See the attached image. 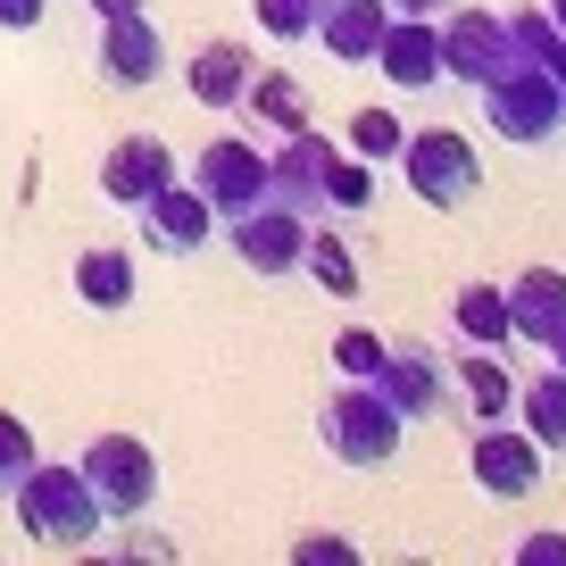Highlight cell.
Segmentation results:
<instances>
[{
	"instance_id": "cell-10",
	"label": "cell",
	"mask_w": 566,
	"mask_h": 566,
	"mask_svg": "<svg viewBox=\"0 0 566 566\" xmlns=\"http://www.w3.org/2000/svg\"><path fill=\"white\" fill-rule=\"evenodd\" d=\"M325 167H334V142L317 125L283 134L275 159H266V200H283V209H301V217H325Z\"/></svg>"
},
{
	"instance_id": "cell-20",
	"label": "cell",
	"mask_w": 566,
	"mask_h": 566,
	"mask_svg": "<svg viewBox=\"0 0 566 566\" xmlns=\"http://www.w3.org/2000/svg\"><path fill=\"white\" fill-rule=\"evenodd\" d=\"M450 384L467 391V408H475V424H500L516 408V384H509V367H500V350H467L459 367H450Z\"/></svg>"
},
{
	"instance_id": "cell-22",
	"label": "cell",
	"mask_w": 566,
	"mask_h": 566,
	"mask_svg": "<svg viewBox=\"0 0 566 566\" xmlns=\"http://www.w3.org/2000/svg\"><path fill=\"white\" fill-rule=\"evenodd\" d=\"M516 417H525L533 450H566V375L549 367L542 384H525V391H516Z\"/></svg>"
},
{
	"instance_id": "cell-29",
	"label": "cell",
	"mask_w": 566,
	"mask_h": 566,
	"mask_svg": "<svg viewBox=\"0 0 566 566\" xmlns=\"http://www.w3.org/2000/svg\"><path fill=\"white\" fill-rule=\"evenodd\" d=\"M509 42H516V59H533V67H549V51H558V25H549V9H516L509 18Z\"/></svg>"
},
{
	"instance_id": "cell-35",
	"label": "cell",
	"mask_w": 566,
	"mask_h": 566,
	"mask_svg": "<svg viewBox=\"0 0 566 566\" xmlns=\"http://www.w3.org/2000/svg\"><path fill=\"white\" fill-rule=\"evenodd\" d=\"M142 0H92V18H134Z\"/></svg>"
},
{
	"instance_id": "cell-33",
	"label": "cell",
	"mask_w": 566,
	"mask_h": 566,
	"mask_svg": "<svg viewBox=\"0 0 566 566\" xmlns=\"http://www.w3.org/2000/svg\"><path fill=\"white\" fill-rule=\"evenodd\" d=\"M51 0H0V34H34Z\"/></svg>"
},
{
	"instance_id": "cell-25",
	"label": "cell",
	"mask_w": 566,
	"mask_h": 566,
	"mask_svg": "<svg viewBox=\"0 0 566 566\" xmlns=\"http://www.w3.org/2000/svg\"><path fill=\"white\" fill-rule=\"evenodd\" d=\"M367 200H375V167L334 150V167H325V217H358Z\"/></svg>"
},
{
	"instance_id": "cell-27",
	"label": "cell",
	"mask_w": 566,
	"mask_h": 566,
	"mask_svg": "<svg viewBox=\"0 0 566 566\" xmlns=\"http://www.w3.org/2000/svg\"><path fill=\"white\" fill-rule=\"evenodd\" d=\"M317 9H325V0H250L259 34H275V42H308V34H317Z\"/></svg>"
},
{
	"instance_id": "cell-18",
	"label": "cell",
	"mask_w": 566,
	"mask_h": 566,
	"mask_svg": "<svg viewBox=\"0 0 566 566\" xmlns=\"http://www.w3.org/2000/svg\"><path fill=\"white\" fill-rule=\"evenodd\" d=\"M558 325H566V275L558 266H525V275L509 283V334L533 342V350H549Z\"/></svg>"
},
{
	"instance_id": "cell-19",
	"label": "cell",
	"mask_w": 566,
	"mask_h": 566,
	"mask_svg": "<svg viewBox=\"0 0 566 566\" xmlns=\"http://www.w3.org/2000/svg\"><path fill=\"white\" fill-rule=\"evenodd\" d=\"M75 301L101 308V317L134 308V250H84L75 259Z\"/></svg>"
},
{
	"instance_id": "cell-17",
	"label": "cell",
	"mask_w": 566,
	"mask_h": 566,
	"mask_svg": "<svg viewBox=\"0 0 566 566\" xmlns=\"http://www.w3.org/2000/svg\"><path fill=\"white\" fill-rule=\"evenodd\" d=\"M384 25H391L384 0H325L308 42H325V59H342V67H367L375 42H384Z\"/></svg>"
},
{
	"instance_id": "cell-12",
	"label": "cell",
	"mask_w": 566,
	"mask_h": 566,
	"mask_svg": "<svg viewBox=\"0 0 566 566\" xmlns=\"http://www.w3.org/2000/svg\"><path fill=\"white\" fill-rule=\"evenodd\" d=\"M101 75L117 92H150L167 75V34L150 25V9H134V18H101Z\"/></svg>"
},
{
	"instance_id": "cell-3",
	"label": "cell",
	"mask_w": 566,
	"mask_h": 566,
	"mask_svg": "<svg viewBox=\"0 0 566 566\" xmlns=\"http://www.w3.org/2000/svg\"><path fill=\"white\" fill-rule=\"evenodd\" d=\"M475 101H483V117H492V134L516 142V150H542V142H558V125H566L558 75L533 67V59H509V67H500Z\"/></svg>"
},
{
	"instance_id": "cell-14",
	"label": "cell",
	"mask_w": 566,
	"mask_h": 566,
	"mask_svg": "<svg viewBox=\"0 0 566 566\" xmlns=\"http://www.w3.org/2000/svg\"><path fill=\"white\" fill-rule=\"evenodd\" d=\"M176 184V150H167L159 134H125L108 142V159H101V192L117 200V209H142L150 192H167Z\"/></svg>"
},
{
	"instance_id": "cell-9",
	"label": "cell",
	"mask_w": 566,
	"mask_h": 566,
	"mask_svg": "<svg viewBox=\"0 0 566 566\" xmlns=\"http://www.w3.org/2000/svg\"><path fill=\"white\" fill-rule=\"evenodd\" d=\"M192 192L209 200L217 217H242V209H259V200H266V159H259V142H242V134H217L209 150L192 159Z\"/></svg>"
},
{
	"instance_id": "cell-6",
	"label": "cell",
	"mask_w": 566,
	"mask_h": 566,
	"mask_svg": "<svg viewBox=\"0 0 566 566\" xmlns=\"http://www.w3.org/2000/svg\"><path fill=\"white\" fill-rule=\"evenodd\" d=\"M433 34H442V84H467V92H483L516 59L509 18H492V9H442Z\"/></svg>"
},
{
	"instance_id": "cell-26",
	"label": "cell",
	"mask_w": 566,
	"mask_h": 566,
	"mask_svg": "<svg viewBox=\"0 0 566 566\" xmlns=\"http://www.w3.org/2000/svg\"><path fill=\"white\" fill-rule=\"evenodd\" d=\"M400 142H408V125L391 117V108H358V117H350V150H358V159H367V167L400 159Z\"/></svg>"
},
{
	"instance_id": "cell-15",
	"label": "cell",
	"mask_w": 566,
	"mask_h": 566,
	"mask_svg": "<svg viewBox=\"0 0 566 566\" xmlns=\"http://www.w3.org/2000/svg\"><path fill=\"white\" fill-rule=\"evenodd\" d=\"M367 67H384L391 92H433L442 84V34H433V18H391Z\"/></svg>"
},
{
	"instance_id": "cell-1",
	"label": "cell",
	"mask_w": 566,
	"mask_h": 566,
	"mask_svg": "<svg viewBox=\"0 0 566 566\" xmlns=\"http://www.w3.org/2000/svg\"><path fill=\"white\" fill-rule=\"evenodd\" d=\"M18 525H25V542H42V549H92L101 542V500H92V483L75 475V467H51V459H34L25 467V483L18 492Z\"/></svg>"
},
{
	"instance_id": "cell-13",
	"label": "cell",
	"mask_w": 566,
	"mask_h": 566,
	"mask_svg": "<svg viewBox=\"0 0 566 566\" xmlns=\"http://www.w3.org/2000/svg\"><path fill=\"white\" fill-rule=\"evenodd\" d=\"M467 475H475L492 500H533V483H542V450H533V433H500V424H483L475 442H467Z\"/></svg>"
},
{
	"instance_id": "cell-32",
	"label": "cell",
	"mask_w": 566,
	"mask_h": 566,
	"mask_svg": "<svg viewBox=\"0 0 566 566\" xmlns=\"http://www.w3.org/2000/svg\"><path fill=\"white\" fill-rule=\"evenodd\" d=\"M516 558H525V566H566V533H525Z\"/></svg>"
},
{
	"instance_id": "cell-34",
	"label": "cell",
	"mask_w": 566,
	"mask_h": 566,
	"mask_svg": "<svg viewBox=\"0 0 566 566\" xmlns=\"http://www.w3.org/2000/svg\"><path fill=\"white\" fill-rule=\"evenodd\" d=\"M384 9H391V18H442L450 0H384Z\"/></svg>"
},
{
	"instance_id": "cell-2",
	"label": "cell",
	"mask_w": 566,
	"mask_h": 566,
	"mask_svg": "<svg viewBox=\"0 0 566 566\" xmlns=\"http://www.w3.org/2000/svg\"><path fill=\"white\" fill-rule=\"evenodd\" d=\"M317 442H325V459H342V467H391L400 442H408V417L375 384H350V375H342V391L317 408Z\"/></svg>"
},
{
	"instance_id": "cell-4",
	"label": "cell",
	"mask_w": 566,
	"mask_h": 566,
	"mask_svg": "<svg viewBox=\"0 0 566 566\" xmlns=\"http://www.w3.org/2000/svg\"><path fill=\"white\" fill-rule=\"evenodd\" d=\"M75 475L92 483L101 516H125V525L159 500V459H150V442H134V433H92L84 459H75Z\"/></svg>"
},
{
	"instance_id": "cell-24",
	"label": "cell",
	"mask_w": 566,
	"mask_h": 566,
	"mask_svg": "<svg viewBox=\"0 0 566 566\" xmlns=\"http://www.w3.org/2000/svg\"><path fill=\"white\" fill-rule=\"evenodd\" d=\"M301 266L325 283V292H334V301H358V259H350V242H342V233H317V226H308Z\"/></svg>"
},
{
	"instance_id": "cell-16",
	"label": "cell",
	"mask_w": 566,
	"mask_h": 566,
	"mask_svg": "<svg viewBox=\"0 0 566 566\" xmlns=\"http://www.w3.org/2000/svg\"><path fill=\"white\" fill-rule=\"evenodd\" d=\"M250 42H233V34H217V42H200L192 59H184V92H192L200 108H242V92H250Z\"/></svg>"
},
{
	"instance_id": "cell-11",
	"label": "cell",
	"mask_w": 566,
	"mask_h": 566,
	"mask_svg": "<svg viewBox=\"0 0 566 566\" xmlns=\"http://www.w3.org/2000/svg\"><path fill=\"white\" fill-rule=\"evenodd\" d=\"M134 217H142V242L159 250V259H192V250H209V233H217V209L184 176L167 184V192H150Z\"/></svg>"
},
{
	"instance_id": "cell-5",
	"label": "cell",
	"mask_w": 566,
	"mask_h": 566,
	"mask_svg": "<svg viewBox=\"0 0 566 566\" xmlns=\"http://www.w3.org/2000/svg\"><path fill=\"white\" fill-rule=\"evenodd\" d=\"M400 176H408V192H417L424 209H467V200L483 192L475 142L450 134V125H433V134H408V142H400Z\"/></svg>"
},
{
	"instance_id": "cell-31",
	"label": "cell",
	"mask_w": 566,
	"mask_h": 566,
	"mask_svg": "<svg viewBox=\"0 0 566 566\" xmlns=\"http://www.w3.org/2000/svg\"><path fill=\"white\" fill-rule=\"evenodd\" d=\"M292 558H301V566H350L358 549L342 542V533H301V542H292Z\"/></svg>"
},
{
	"instance_id": "cell-23",
	"label": "cell",
	"mask_w": 566,
	"mask_h": 566,
	"mask_svg": "<svg viewBox=\"0 0 566 566\" xmlns=\"http://www.w3.org/2000/svg\"><path fill=\"white\" fill-rule=\"evenodd\" d=\"M459 334L475 342V350H509V292H492V283H467L459 292Z\"/></svg>"
},
{
	"instance_id": "cell-30",
	"label": "cell",
	"mask_w": 566,
	"mask_h": 566,
	"mask_svg": "<svg viewBox=\"0 0 566 566\" xmlns=\"http://www.w3.org/2000/svg\"><path fill=\"white\" fill-rule=\"evenodd\" d=\"M334 367L350 375V384H367V375L384 367V334H367V325H350V334H334Z\"/></svg>"
},
{
	"instance_id": "cell-28",
	"label": "cell",
	"mask_w": 566,
	"mask_h": 566,
	"mask_svg": "<svg viewBox=\"0 0 566 566\" xmlns=\"http://www.w3.org/2000/svg\"><path fill=\"white\" fill-rule=\"evenodd\" d=\"M34 459H42V450H34V433H25V417H9V408H0V500L25 483V467H34Z\"/></svg>"
},
{
	"instance_id": "cell-21",
	"label": "cell",
	"mask_w": 566,
	"mask_h": 566,
	"mask_svg": "<svg viewBox=\"0 0 566 566\" xmlns=\"http://www.w3.org/2000/svg\"><path fill=\"white\" fill-rule=\"evenodd\" d=\"M242 108L259 125H275V134H301V125H308V92H301V75H283V67H250Z\"/></svg>"
},
{
	"instance_id": "cell-37",
	"label": "cell",
	"mask_w": 566,
	"mask_h": 566,
	"mask_svg": "<svg viewBox=\"0 0 566 566\" xmlns=\"http://www.w3.org/2000/svg\"><path fill=\"white\" fill-rule=\"evenodd\" d=\"M549 25H558V34H566V0H549Z\"/></svg>"
},
{
	"instance_id": "cell-7",
	"label": "cell",
	"mask_w": 566,
	"mask_h": 566,
	"mask_svg": "<svg viewBox=\"0 0 566 566\" xmlns=\"http://www.w3.org/2000/svg\"><path fill=\"white\" fill-rule=\"evenodd\" d=\"M308 226H317V217L283 209V200H259V209L226 217V242H233V259H242L250 275H292L301 250H308Z\"/></svg>"
},
{
	"instance_id": "cell-36",
	"label": "cell",
	"mask_w": 566,
	"mask_h": 566,
	"mask_svg": "<svg viewBox=\"0 0 566 566\" xmlns=\"http://www.w3.org/2000/svg\"><path fill=\"white\" fill-rule=\"evenodd\" d=\"M549 367L566 375V325H558V334H549Z\"/></svg>"
},
{
	"instance_id": "cell-8",
	"label": "cell",
	"mask_w": 566,
	"mask_h": 566,
	"mask_svg": "<svg viewBox=\"0 0 566 566\" xmlns=\"http://www.w3.org/2000/svg\"><path fill=\"white\" fill-rule=\"evenodd\" d=\"M375 391H384L391 408H400L408 424H424V417H450V400H459V391H450V367L433 350H424V342H384V367L367 375Z\"/></svg>"
}]
</instances>
